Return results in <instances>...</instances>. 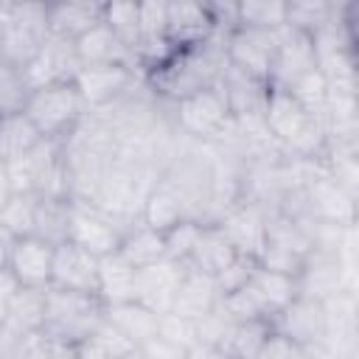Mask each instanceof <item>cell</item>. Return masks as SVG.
Instances as JSON below:
<instances>
[{
	"label": "cell",
	"mask_w": 359,
	"mask_h": 359,
	"mask_svg": "<svg viewBox=\"0 0 359 359\" xmlns=\"http://www.w3.org/2000/svg\"><path fill=\"white\" fill-rule=\"evenodd\" d=\"M73 45H76V56H79L81 67L84 65H129L137 70L132 50L115 36V31L107 22H98L87 34H81Z\"/></svg>",
	"instance_id": "cell-23"
},
{
	"label": "cell",
	"mask_w": 359,
	"mask_h": 359,
	"mask_svg": "<svg viewBox=\"0 0 359 359\" xmlns=\"http://www.w3.org/2000/svg\"><path fill=\"white\" fill-rule=\"evenodd\" d=\"M36 194H11L8 202L0 208V224L14 233L17 238L34 236V222H36Z\"/></svg>",
	"instance_id": "cell-35"
},
{
	"label": "cell",
	"mask_w": 359,
	"mask_h": 359,
	"mask_svg": "<svg viewBox=\"0 0 359 359\" xmlns=\"http://www.w3.org/2000/svg\"><path fill=\"white\" fill-rule=\"evenodd\" d=\"M168 112H171L174 132L182 140L202 143V146L216 143L233 123V112L216 84L168 104Z\"/></svg>",
	"instance_id": "cell-5"
},
{
	"label": "cell",
	"mask_w": 359,
	"mask_h": 359,
	"mask_svg": "<svg viewBox=\"0 0 359 359\" xmlns=\"http://www.w3.org/2000/svg\"><path fill=\"white\" fill-rule=\"evenodd\" d=\"M14 241H17V236L8 233L0 224V269H8V258H11V250H14Z\"/></svg>",
	"instance_id": "cell-48"
},
{
	"label": "cell",
	"mask_w": 359,
	"mask_h": 359,
	"mask_svg": "<svg viewBox=\"0 0 359 359\" xmlns=\"http://www.w3.org/2000/svg\"><path fill=\"white\" fill-rule=\"evenodd\" d=\"M275 39H278V31H261V28L238 25L224 36V56L241 73L269 84L272 59H275Z\"/></svg>",
	"instance_id": "cell-12"
},
{
	"label": "cell",
	"mask_w": 359,
	"mask_h": 359,
	"mask_svg": "<svg viewBox=\"0 0 359 359\" xmlns=\"http://www.w3.org/2000/svg\"><path fill=\"white\" fill-rule=\"evenodd\" d=\"M303 351H297L286 337H280V334H269L266 337V342L261 345V351L255 353V359H297Z\"/></svg>",
	"instance_id": "cell-43"
},
{
	"label": "cell",
	"mask_w": 359,
	"mask_h": 359,
	"mask_svg": "<svg viewBox=\"0 0 359 359\" xmlns=\"http://www.w3.org/2000/svg\"><path fill=\"white\" fill-rule=\"evenodd\" d=\"M104 314H107V306L98 294L65 292L50 286L45 300L42 334L67 345H79L104 323Z\"/></svg>",
	"instance_id": "cell-3"
},
{
	"label": "cell",
	"mask_w": 359,
	"mask_h": 359,
	"mask_svg": "<svg viewBox=\"0 0 359 359\" xmlns=\"http://www.w3.org/2000/svg\"><path fill=\"white\" fill-rule=\"evenodd\" d=\"M317 73V56H314V42L309 34L283 25L278 28L275 39V59H272V73H269V87L292 90L303 79Z\"/></svg>",
	"instance_id": "cell-10"
},
{
	"label": "cell",
	"mask_w": 359,
	"mask_h": 359,
	"mask_svg": "<svg viewBox=\"0 0 359 359\" xmlns=\"http://www.w3.org/2000/svg\"><path fill=\"white\" fill-rule=\"evenodd\" d=\"M272 331L286 337L297 351L323 356L325 359V345H328V311L323 300L297 294L275 320Z\"/></svg>",
	"instance_id": "cell-8"
},
{
	"label": "cell",
	"mask_w": 359,
	"mask_h": 359,
	"mask_svg": "<svg viewBox=\"0 0 359 359\" xmlns=\"http://www.w3.org/2000/svg\"><path fill=\"white\" fill-rule=\"evenodd\" d=\"M334 8L337 3H325V0H292L286 3V25L311 36L334 20Z\"/></svg>",
	"instance_id": "cell-34"
},
{
	"label": "cell",
	"mask_w": 359,
	"mask_h": 359,
	"mask_svg": "<svg viewBox=\"0 0 359 359\" xmlns=\"http://www.w3.org/2000/svg\"><path fill=\"white\" fill-rule=\"evenodd\" d=\"M90 337H93L98 345H104L115 359H129V356L137 351V345H135V342H129V339H126V337H123L112 323H107V317H104V323H101Z\"/></svg>",
	"instance_id": "cell-42"
},
{
	"label": "cell",
	"mask_w": 359,
	"mask_h": 359,
	"mask_svg": "<svg viewBox=\"0 0 359 359\" xmlns=\"http://www.w3.org/2000/svg\"><path fill=\"white\" fill-rule=\"evenodd\" d=\"M219 286L210 275L205 272H196V269H188L182 272V280L174 292V303H171V311L168 314H177L182 320H202L208 317L210 311H216L219 306Z\"/></svg>",
	"instance_id": "cell-22"
},
{
	"label": "cell",
	"mask_w": 359,
	"mask_h": 359,
	"mask_svg": "<svg viewBox=\"0 0 359 359\" xmlns=\"http://www.w3.org/2000/svg\"><path fill=\"white\" fill-rule=\"evenodd\" d=\"M31 95V84L25 81L22 67L0 62V118L22 112Z\"/></svg>",
	"instance_id": "cell-38"
},
{
	"label": "cell",
	"mask_w": 359,
	"mask_h": 359,
	"mask_svg": "<svg viewBox=\"0 0 359 359\" xmlns=\"http://www.w3.org/2000/svg\"><path fill=\"white\" fill-rule=\"evenodd\" d=\"M157 337L174 342V345L182 348V351H188V348L196 342V323H194V320H182V317H177V314H163V317H160V331H157Z\"/></svg>",
	"instance_id": "cell-41"
},
{
	"label": "cell",
	"mask_w": 359,
	"mask_h": 359,
	"mask_svg": "<svg viewBox=\"0 0 359 359\" xmlns=\"http://www.w3.org/2000/svg\"><path fill=\"white\" fill-rule=\"evenodd\" d=\"M104 22L135 56L137 36H140V3H104Z\"/></svg>",
	"instance_id": "cell-36"
},
{
	"label": "cell",
	"mask_w": 359,
	"mask_h": 359,
	"mask_svg": "<svg viewBox=\"0 0 359 359\" xmlns=\"http://www.w3.org/2000/svg\"><path fill=\"white\" fill-rule=\"evenodd\" d=\"M185 264H177L171 258H160L154 264H146L137 269L135 275V297L137 303H143L146 309L157 311V314H168L171 303H174V292L182 280Z\"/></svg>",
	"instance_id": "cell-17"
},
{
	"label": "cell",
	"mask_w": 359,
	"mask_h": 359,
	"mask_svg": "<svg viewBox=\"0 0 359 359\" xmlns=\"http://www.w3.org/2000/svg\"><path fill=\"white\" fill-rule=\"evenodd\" d=\"M6 320V300H0V323Z\"/></svg>",
	"instance_id": "cell-50"
},
{
	"label": "cell",
	"mask_w": 359,
	"mask_h": 359,
	"mask_svg": "<svg viewBox=\"0 0 359 359\" xmlns=\"http://www.w3.org/2000/svg\"><path fill=\"white\" fill-rule=\"evenodd\" d=\"M238 252L227 244V238L213 227V224H202L188 258H185V266L188 269H196V272H205L210 278H216Z\"/></svg>",
	"instance_id": "cell-27"
},
{
	"label": "cell",
	"mask_w": 359,
	"mask_h": 359,
	"mask_svg": "<svg viewBox=\"0 0 359 359\" xmlns=\"http://www.w3.org/2000/svg\"><path fill=\"white\" fill-rule=\"evenodd\" d=\"M309 255H311V222L294 219L283 210H269L266 238L258 255V266L297 278Z\"/></svg>",
	"instance_id": "cell-6"
},
{
	"label": "cell",
	"mask_w": 359,
	"mask_h": 359,
	"mask_svg": "<svg viewBox=\"0 0 359 359\" xmlns=\"http://www.w3.org/2000/svg\"><path fill=\"white\" fill-rule=\"evenodd\" d=\"M258 266V261L255 258H247V255H236L213 280H216V286H219V294H230V292H236V289H241L244 283H247V278L252 275V269Z\"/></svg>",
	"instance_id": "cell-40"
},
{
	"label": "cell",
	"mask_w": 359,
	"mask_h": 359,
	"mask_svg": "<svg viewBox=\"0 0 359 359\" xmlns=\"http://www.w3.org/2000/svg\"><path fill=\"white\" fill-rule=\"evenodd\" d=\"M67 224H70V199L39 196L34 236L45 238L48 244H62L67 241Z\"/></svg>",
	"instance_id": "cell-33"
},
{
	"label": "cell",
	"mask_w": 359,
	"mask_h": 359,
	"mask_svg": "<svg viewBox=\"0 0 359 359\" xmlns=\"http://www.w3.org/2000/svg\"><path fill=\"white\" fill-rule=\"evenodd\" d=\"M185 359H227V353L216 345H208V342H194L188 351H185Z\"/></svg>",
	"instance_id": "cell-47"
},
{
	"label": "cell",
	"mask_w": 359,
	"mask_h": 359,
	"mask_svg": "<svg viewBox=\"0 0 359 359\" xmlns=\"http://www.w3.org/2000/svg\"><path fill=\"white\" fill-rule=\"evenodd\" d=\"M224 65H227L224 36H210L202 45L174 50V56L168 62H163L157 70H151L146 76V87L151 90L154 98L174 104L185 95L213 87L219 81Z\"/></svg>",
	"instance_id": "cell-2"
},
{
	"label": "cell",
	"mask_w": 359,
	"mask_h": 359,
	"mask_svg": "<svg viewBox=\"0 0 359 359\" xmlns=\"http://www.w3.org/2000/svg\"><path fill=\"white\" fill-rule=\"evenodd\" d=\"M210 36H219L208 11V3H165V39L174 50L194 48L208 42Z\"/></svg>",
	"instance_id": "cell-19"
},
{
	"label": "cell",
	"mask_w": 359,
	"mask_h": 359,
	"mask_svg": "<svg viewBox=\"0 0 359 359\" xmlns=\"http://www.w3.org/2000/svg\"><path fill=\"white\" fill-rule=\"evenodd\" d=\"M342 292H351V261L342 252H311L297 275V294L325 303Z\"/></svg>",
	"instance_id": "cell-14"
},
{
	"label": "cell",
	"mask_w": 359,
	"mask_h": 359,
	"mask_svg": "<svg viewBox=\"0 0 359 359\" xmlns=\"http://www.w3.org/2000/svg\"><path fill=\"white\" fill-rule=\"evenodd\" d=\"M76 348V359H115L104 345H98L93 337H87L84 342H79V345H73Z\"/></svg>",
	"instance_id": "cell-46"
},
{
	"label": "cell",
	"mask_w": 359,
	"mask_h": 359,
	"mask_svg": "<svg viewBox=\"0 0 359 359\" xmlns=\"http://www.w3.org/2000/svg\"><path fill=\"white\" fill-rule=\"evenodd\" d=\"M14 194V188H11V177H8V165L6 163H0V208L8 202V196Z\"/></svg>",
	"instance_id": "cell-49"
},
{
	"label": "cell",
	"mask_w": 359,
	"mask_h": 359,
	"mask_svg": "<svg viewBox=\"0 0 359 359\" xmlns=\"http://www.w3.org/2000/svg\"><path fill=\"white\" fill-rule=\"evenodd\" d=\"M264 126L278 149L297 160H323L328 149L325 115L297 101L280 87H269L264 104Z\"/></svg>",
	"instance_id": "cell-1"
},
{
	"label": "cell",
	"mask_w": 359,
	"mask_h": 359,
	"mask_svg": "<svg viewBox=\"0 0 359 359\" xmlns=\"http://www.w3.org/2000/svg\"><path fill=\"white\" fill-rule=\"evenodd\" d=\"M48 34V3H8L3 14L0 62L25 67Z\"/></svg>",
	"instance_id": "cell-7"
},
{
	"label": "cell",
	"mask_w": 359,
	"mask_h": 359,
	"mask_svg": "<svg viewBox=\"0 0 359 359\" xmlns=\"http://www.w3.org/2000/svg\"><path fill=\"white\" fill-rule=\"evenodd\" d=\"M79 67H81V62L76 56V45L70 39L48 34V39L39 45V50L22 67V73H25V81L31 84V90H36V87H45L53 81L76 79Z\"/></svg>",
	"instance_id": "cell-15"
},
{
	"label": "cell",
	"mask_w": 359,
	"mask_h": 359,
	"mask_svg": "<svg viewBox=\"0 0 359 359\" xmlns=\"http://www.w3.org/2000/svg\"><path fill=\"white\" fill-rule=\"evenodd\" d=\"M22 112L36 126L42 140H62L87 115V107H84V98L76 81L67 79V81H53V84L31 90Z\"/></svg>",
	"instance_id": "cell-4"
},
{
	"label": "cell",
	"mask_w": 359,
	"mask_h": 359,
	"mask_svg": "<svg viewBox=\"0 0 359 359\" xmlns=\"http://www.w3.org/2000/svg\"><path fill=\"white\" fill-rule=\"evenodd\" d=\"M36 143H42V135L36 132V126L28 121L25 112L0 118V163L8 165L14 160L25 157Z\"/></svg>",
	"instance_id": "cell-31"
},
{
	"label": "cell",
	"mask_w": 359,
	"mask_h": 359,
	"mask_svg": "<svg viewBox=\"0 0 359 359\" xmlns=\"http://www.w3.org/2000/svg\"><path fill=\"white\" fill-rule=\"evenodd\" d=\"M269 334H272V323L266 320L233 323L222 342V351L227 353V359H255V353L261 351Z\"/></svg>",
	"instance_id": "cell-32"
},
{
	"label": "cell",
	"mask_w": 359,
	"mask_h": 359,
	"mask_svg": "<svg viewBox=\"0 0 359 359\" xmlns=\"http://www.w3.org/2000/svg\"><path fill=\"white\" fill-rule=\"evenodd\" d=\"M53 250L56 244H48L39 236H22L14 241L8 272L17 280V286L31 289H50V272H53Z\"/></svg>",
	"instance_id": "cell-18"
},
{
	"label": "cell",
	"mask_w": 359,
	"mask_h": 359,
	"mask_svg": "<svg viewBox=\"0 0 359 359\" xmlns=\"http://www.w3.org/2000/svg\"><path fill=\"white\" fill-rule=\"evenodd\" d=\"M188 219V210H185V202L182 196L171 188V182L160 174L157 182L151 185V191L146 194V202H143V210H140V222L165 233L171 230L174 224L185 222Z\"/></svg>",
	"instance_id": "cell-25"
},
{
	"label": "cell",
	"mask_w": 359,
	"mask_h": 359,
	"mask_svg": "<svg viewBox=\"0 0 359 359\" xmlns=\"http://www.w3.org/2000/svg\"><path fill=\"white\" fill-rule=\"evenodd\" d=\"M118 252H121L135 269H140V266H146V264H154V261L165 258V236L137 219V222H132V224L123 230V238H121Z\"/></svg>",
	"instance_id": "cell-29"
},
{
	"label": "cell",
	"mask_w": 359,
	"mask_h": 359,
	"mask_svg": "<svg viewBox=\"0 0 359 359\" xmlns=\"http://www.w3.org/2000/svg\"><path fill=\"white\" fill-rule=\"evenodd\" d=\"M104 317H107V323H112L129 342H135V345L140 348L143 342H149L151 337H157V331H160V317H163V314L146 309V306L137 303V300H123V303L107 306V314H104Z\"/></svg>",
	"instance_id": "cell-26"
},
{
	"label": "cell",
	"mask_w": 359,
	"mask_h": 359,
	"mask_svg": "<svg viewBox=\"0 0 359 359\" xmlns=\"http://www.w3.org/2000/svg\"><path fill=\"white\" fill-rule=\"evenodd\" d=\"M199 230H202V222H194V219H185V222L174 224L171 230H165L163 233L165 236V258H171L177 264H185Z\"/></svg>",
	"instance_id": "cell-39"
},
{
	"label": "cell",
	"mask_w": 359,
	"mask_h": 359,
	"mask_svg": "<svg viewBox=\"0 0 359 359\" xmlns=\"http://www.w3.org/2000/svg\"><path fill=\"white\" fill-rule=\"evenodd\" d=\"M45 300H48V289L17 286L14 294L6 303V320L3 323H8L11 328H17L20 334H36V331H42Z\"/></svg>",
	"instance_id": "cell-30"
},
{
	"label": "cell",
	"mask_w": 359,
	"mask_h": 359,
	"mask_svg": "<svg viewBox=\"0 0 359 359\" xmlns=\"http://www.w3.org/2000/svg\"><path fill=\"white\" fill-rule=\"evenodd\" d=\"M241 292L250 297V303L255 306L258 317L272 323L294 297H297V278L255 266L252 275L247 278V283L241 286Z\"/></svg>",
	"instance_id": "cell-20"
},
{
	"label": "cell",
	"mask_w": 359,
	"mask_h": 359,
	"mask_svg": "<svg viewBox=\"0 0 359 359\" xmlns=\"http://www.w3.org/2000/svg\"><path fill=\"white\" fill-rule=\"evenodd\" d=\"M98 22H104V3H48V28L62 39L76 42Z\"/></svg>",
	"instance_id": "cell-24"
},
{
	"label": "cell",
	"mask_w": 359,
	"mask_h": 359,
	"mask_svg": "<svg viewBox=\"0 0 359 359\" xmlns=\"http://www.w3.org/2000/svg\"><path fill=\"white\" fill-rule=\"evenodd\" d=\"M137 351H140L146 359H185V351L177 348L174 342L163 339V337H151V339L143 342Z\"/></svg>",
	"instance_id": "cell-45"
},
{
	"label": "cell",
	"mask_w": 359,
	"mask_h": 359,
	"mask_svg": "<svg viewBox=\"0 0 359 359\" xmlns=\"http://www.w3.org/2000/svg\"><path fill=\"white\" fill-rule=\"evenodd\" d=\"M50 286L65 292H81V294H98V258L87 250L62 241L53 250V272Z\"/></svg>",
	"instance_id": "cell-16"
},
{
	"label": "cell",
	"mask_w": 359,
	"mask_h": 359,
	"mask_svg": "<svg viewBox=\"0 0 359 359\" xmlns=\"http://www.w3.org/2000/svg\"><path fill=\"white\" fill-rule=\"evenodd\" d=\"M126 224L101 210L93 202L70 199V224H67V241L87 250L95 258H104L109 252H118Z\"/></svg>",
	"instance_id": "cell-9"
},
{
	"label": "cell",
	"mask_w": 359,
	"mask_h": 359,
	"mask_svg": "<svg viewBox=\"0 0 359 359\" xmlns=\"http://www.w3.org/2000/svg\"><path fill=\"white\" fill-rule=\"evenodd\" d=\"M266 216H269V208L250 199H238L213 222V227L227 238V244L238 255L258 261L266 238Z\"/></svg>",
	"instance_id": "cell-11"
},
{
	"label": "cell",
	"mask_w": 359,
	"mask_h": 359,
	"mask_svg": "<svg viewBox=\"0 0 359 359\" xmlns=\"http://www.w3.org/2000/svg\"><path fill=\"white\" fill-rule=\"evenodd\" d=\"M25 337L8 323H0V359H25Z\"/></svg>",
	"instance_id": "cell-44"
},
{
	"label": "cell",
	"mask_w": 359,
	"mask_h": 359,
	"mask_svg": "<svg viewBox=\"0 0 359 359\" xmlns=\"http://www.w3.org/2000/svg\"><path fill=\"white\" fill-rule=\"evenodd\" d=\"M143 76L129 65H84L76 73V87L84 98L87 112L104 109L126 95Z\"/></svg>",
	"instance_id": "cell-13"
},
{
	"label": "cell",
	"mask_w": 359,
	"mask_h": 359,
	"mask_svg": "<svg viewBox=\"0 0 359 359\" xmlns=\"http://www.w3.org/2000/svg\"><path fill=\"white\" fill-rule=\"evenodd\" d=\"M216 87L222 90L233 118H261L264 115V104H266V93L269 84L241 73L238 67H233L230 62L224 65Z\"/></svg>",
	"instance_id": "cell-21"
},
{
	"label": "cell",
	"mask_w": 359,
	"mask_h": 359,
	"mask_svg": "<svg viewBox=\"0 0 359 359\" xmlns=\"http://www.w3.org/2000/svg\"><path fill=\"white\" fill-rule=\"evenodd\" d=\"M135 275H137V269L121 252H109V255L98 258V297L104 300V306L132 300L135 297Z\"/></svg>",
	"instance_id": "cell-28"
},
{
	"label": "cell",
	"mask_w": 359,
	"mask_h": 359,
	"mask_svg": "<svg viewBox=\"0 0 359 359\" xmlns=\"http://www.w3.org/2000/svg\"><path fill=\"white\" fill-rule=\"evenodd\" d=\"M238 25L278 31L286 25V3L280 0H247L238 3Z\"/></svg>",
	"instance_id": "cell-37"
}]
</instances>
